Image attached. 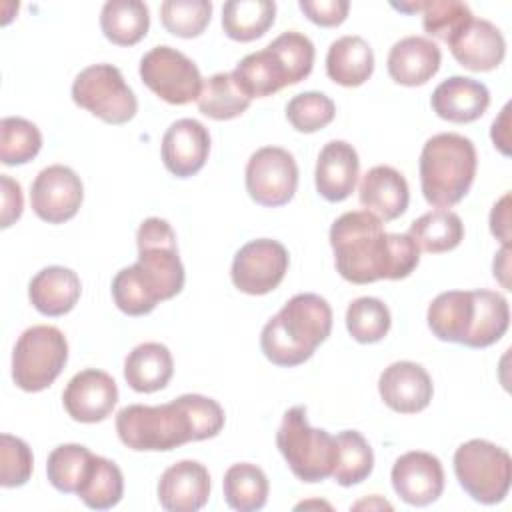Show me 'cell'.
Returning <instances> with one entry per match:
<instances>
[{"mask_svg":"<svg viewBox=\"0 0 512 512\" xmlns=\"http://www.w3.org/2000/svg\"><path fill=\"white\" fill-rule=\"evenodd\" d=\"M0 184H2V228H8L22 216L24 198H22L20 184L8 174L0 176Z\"/></svg>","mask_w":512,"mask_h":512,"instance_id":"obj_47","label":"cell"},{"mask_svg":"<svg viewBox=\"0 0 512 512\" xmlns=\"http://www.w3.org/2000/svg\"><path fill=\"white\" fill-rule=\"evenodd\" d=\"M490 230L502 242L510 246V194L506 192L490 212Z\"/></svg>","mask_w":512,"mask_h":512,"instance_id":"obj_48","label":"cell"},{"mask_svg":"<svg viewBox=\"0 0 512 512\" xmlns=\"http://www.w3.org/2000/svg\"><path fill=\"white\" fill-rule=\"evenodd\" d=\"M210 154V132L194 118H180L162 136V162L176 178L198 174Z\"/></svg>","mask_w":512,"mask_h":512,"instance_id":"obj_16","label":"cell"},{"mask_svg":"<svg viewBox=\"0 0 512 512\" xmlns=\"http://www.w3.org/2000/svg\"><path fill=\"white\" fill-rule=\"evenodd\" d=\"M32 450L30 446L12 434L0 436V484L4 488L24 486L32 476Z\"/></svg>","mask_w":512,"mask_h":512,"instance_id":"obj_44","label":"cell"},{"mask_svg":"<svg viewBox=\"0 0 512 512\" xmlns=\"http://www.w3.org/2000/svg\"><path fill=\"white\" fill-rule=\"evenodd\" d=\"M298 186L294 156L278 146L258 148L246 164V190L250 198L266 208H278L292 200Z\"/></svg>","mask_w":512,"mask_h":512,"instance_id":"obj_11","label":"cell"},{"mask_svg":"<svg viewBox=\"0 0 512 512\" xmlns=\"http://www.w3.org/2000/svg\"><path fill=\"white\" fill-rule=\"evenodd\" d=\"M82 200V180L64 164H52L40 170L30 188L32 210L48 224H62L74 218L82 206Z\"/></svg>","mask_w":512,"mask_h":512,"instance_id":"obj_13","label":"cell"},{"mask_svg":"<svg viewBox=\"0 0 512 512\" xmlns=\"http://www.w3.org/2000/svg\"><path fill=\"white\" fill-rule=\"evenodd\" d=\"M112 298L118 310L128 316L150 314L158 304L144 288V284L138 280L132 266H126L120 272H116L112 280Z\"/></svg>","mask_w":512,"mask_h":512,"instance_id":"obj_45","label":"cell"},{"mask_svg":"<svg viewBox=\"0 0 512 512\" xmlns=\"http://www.w3.org/2000/svg\"><path fill=\"white\" fill-rule=\"evenodd\" d=\"M298 6L310 22L322 28L340 26L350 10L348 0H300Z\"/></svg>","mask_w":512,"mask_h":512,"instance_id":"obj_46","label":"cell"},{"mask_svg":"<svg viewBox=\"0 0 512 512\" xmlns=\"http://www.w3.org/2000/svg\"><path fill=\"white\" fill-rule=\"evenodd\" d=\"M432 110L448 122L468 124L478 120L490 106L486 84L468 76H450L442 80L430 98Z\"/></svg>","mask_w":512,"mask_h":512,"instance_id":"obj_21","label":"cell"},{"mask_svg":"<svg viewBox=\"0 0 512 512\" xmlns=\"http://www.w3.org/2000/svg\"><path fill=\"white\" fill-rule=\"evenodd\" d=\"M374 72V52L362 36L334 40L326 54V74L332 82L354 88L362 86Z\"/></svg>","mask_w":512,"mask_h":512,"instance_id":"obj_28","label":"cell"},{"mask_svg":"<svg viewBox=\"0 0 512 512\" xmlns=\"http://www.w3.org/2000/svg\"><path fill=\"white\" fill-rule=\"evenodd\" d=\"M276 18L270 0H230L222 6V30L236 42H252L268 32Z\"/></svg>","mask_w":512,"mask_h":512,"instance_id":"obj_30","label":"cell"},{"mask_svg":"<svg viewBox=\"0 0 512 512\" xmlns=\"http://www.w3.org/2000/svg\"><path fill=\"white\" fill-rule=\"evenodd\" d=\"M138 260L132 264L138 280L160 304L184 288V266L178 256L172 226L158 216L146 218L136 232Z\"/></svg>","mask_w":512,"mask_h":512,"instance_id":"obj_6","label":"cell"},{"mask_svg":"<svg viewBox=\"0 0 512 512\" xmlns=\"http://www.w3.org/2000/svg\"><path fill=\"white\" fill-rule=\"evenodd\" d=\"M478 156L470 138L440 132L426 140L420 152V186L426 202L436 208L458 204L476 176Z\"/></svg>","mask_w":512,"mask_h":512,"instance_id":"obj_4","label":"cell"},{"mask_svg":"<svg viewBox=\"0 0 512 512\" xmlns=\"http://www.w3.org/2000/svg\"><path fill=\"white\" fill-rule=\"evenodd\" d=\"M508 114H510V104H506L504 108H502V112H500V116L492 122V132H490V136H492V142H494V146L504 154V156H508L510 154V136H508Z\"/></svg>","mask_w":512,"mask_h":512,"instance_id":"obj_49","label":"cell"},{"mask_svg":"<svg viewBox=\"0 0 512 512\" xmlns=\"http://www.w3.org/2000/svg\"><path fill=\"white\" fill-rule=\"evenodd\" d=\"M72 100L106 124L116 126L130 122L138 112V100L122 72L106 62L92 64L74 78Z\"/></svg>","mask_w":512,"mask_h":512,"instance_id":"obj_9","label":"cell"},{"mask_svg":"<svg viewBox=\"0 0 512 512\" xmlns=\"http://www.w3.org/2000/svg\"><path fill=\"white\" fill-rule=\"evenodd\" d=\"M360 160L352 144L330 140L318 154L314 180L318 194L328 202L346 200L358 182Z\"/></svg>","mask_w":512,"mask_h":512,"instance_id":"obj_20","label":"cell"},{"mask_svg":"<svg viewBox=\"0 0 512 512\" xmlns=\"http://www.w3.org/2000/svg\"><path fill=\"white\" fill-rule=\"evenodd\" d=\"M222 406L202 394H182L166 404H130L116 414V432L136 452H168L186 442L214 438L224 428Z\"/></svg>","mask_w":512,"mask_h":512,"instance_id":"obj_2","label":"cell"},{"mask_svg":"<svg viewBox=\"0 0 512 512\" xmlns=\"http://www.w3.org/2000/svg\"><path fill=\"white\" fill-rule=\"evenodd\" d=\"M94 454L82 444H60L48 454V482L64 494H76Z\"/></svg>","mask_w":512,"mask_h":512,"instance_id":"obj_37","label":"cell"},{"mask_svg":"<svg viewBox=\"0 0 512 512\" xmlns=\"http://www.w3.org/2000/svg\"><path fill=\"white\" fill-rule=\"evenodd\" d=\"M210 498V474L196 460L168 466L158 480V502L168 512H196Z\"/></svg>","mask_w":512,"mask_h":512,"instance_id":"obj_18","label":"cell"},{"mask_svg":"<svg viewBox=\"0 0 512 512\" xmlns=\"http://www.w3.org/2000/svg\"><path fill=\"white\" fill-rule=\"evenodd\" d=\"M390 480L394 492L410 506H428L444 492V468L440 460L422 450H410L396 458Z\"/></svg>","mask_w":512,"mask_h":512,"instance_id":"obj_15","label":"cell"},{"mask_svg":"<svg viewBox=\"0 0 512 512\" xmlns=\"http://www.w3.org/2000/svg\"><path fill=\"white\" fill-rule=\"evenodd\" d=\"M336 116L334 102L322 92H302L286 104V118L294 130L312 134L326 128Z\"/></svg>","mask_w":512,"mask_h":512,"instance_id":"obj_42","label":"cell"},{"mask_svg":"<svg viewBox=\"0 0 512 512\" xmlns=\"http://www.w3.org/2000/svg\"><path fill=\"white\" fill-rule=\"evenodd\" d=\"M222 488L226 504L238 512H256L264 508L270 490L262 468L250 462L232 464L224 474Z\"/></svg>","mask_w":512,"mask_h":512,"instance_id":"obj_32","label":"cell"},{"mask_svg":"<svg viewBox=\"0 0 512 512\" xmlns=\"http://www.w3.org/2000/svg\"><path fill=\"white\" fill-rule=\"evenodd\" d=\"M338 274L352 284L402 280L420 262V248L408 234L384 232L382 220L368 210L338 216L330 228Z\"/></svg>","mask_w":512,"mask_h":512,"instance_id":"obj_1","label":"cell"},{"mask_svg":"<svg viewBox=\"0 0 512 512\" xmlns=\"http://www.w3.org/2000/svg\"><path fill=\"white\" fill-rule=\"evenodd\" d=\"M100 28L112 44L134 46L150 28L148 6L140 0H108L100 12Z\"/></svg>","mask_w":512,"mask_h":512,"instance_id":"obj_29","label":"cell"},{"mask_svg":"<svg viewBox=\"0 0 512 512\" xmlns=\"http://www.w3.org/2000/svg\"><path fill=\"white\" fill-rule=\"evenodd\" d=\"M212 16L210 0H166L160 6L162 26L178 38L200 36Z\"/></svg>","mask_w":512,"mask_h":512,"instance_id":"obj_40","label":"cell"},{"mask_svg":"<svg viewBox=\"0 0 512 512\" xmlns=\"http://www.w3.org/2000/svg\"><path fill=\"white\" fill-rule=\"evenodd\" d=\"M378 392L384 404L400 414L422 412L434 394L430 374L416 362L400 360L382 370Z\"/></svg>","mask_w":512,"mask_h":512,"instance_id":"obj_17","label":"cell"},{"mask_svg":"<svg viewBox=\"0 0 512 512\" xmlns=\"http://www.w3.org/2000/svg\"><path fill=\"white\" fill-rule=\"evenodd\" d=\"M42 134L38 126L20 116H6L0 122V160L6 166H20L38 156Z\"/></svg>","mask_w":512,"mask_h":512,"instance_id":"obj_38","label":"cell"},{"mask_svg":"<svg viewBox=\"0 0 512 512\" xmlns=\"http://www.w3.org/2000/svg\"><path fill=\"white\" fill-rule=\"evenodd\" d=\"M442 52L436 42L426 36L400 38L388 52V74L396 84L422 86L438 70Z\"/></svg>","mask_w":512,"mask_h":512,"instance_id":"obj_22","label":"cell"},{"mask_svg":"<svg viewBox=\"0 0 512 512\" xmlns=\"http://www.w3.org/2000/svg\"><path fill=\"white\" fill-rule=\"evenodd\" d=\"M268 46L278 54V58L286 66L292 84H298L304 78H308L314 66V54H316L314 44L308 36L296 30H288L276 36Z\"/></svg>","mask_w":512,"mask_h":512,"instance_id":"obj_43","label":"cell"},{"mask_svg":"<svg viewBox=\"0 0 512 512\" xmlns=\"http://www.w3.org/2000/svg\"><path fill=\"white\" fill-rule=\"evenodd\" d=\"M408 236L416 246L430 254H442L454 250L464 238V224L452 210L438 208L422 214L410 224Z\"/></svg>","mask_w":512,"mask_h":512,"instance_id":"obj_31","label":"cell"},{"mask_svg":"<svg viewBox=\"0 0 512 512\" xmlns=\"http://www.w3.org/2000/svg\"><path fill=\"white\" fill-rule=\"evenodd\" d=\"M232 76L250 100L264 98L276 94L284 86H292L286 66L270 46L244 56L232 70Z\"/></svg>","mask_w":512,"mask_h":512,"instance_id":"obj_26","label":"cell"},{"mask_svg":"<svg viewBox=\"0 0 512 512\" xmlns=\"http://www.w3.org/2000/svg\"><path fill=\"white\" fill-rule=\"evenodd\" d=\"M446 44L454 60L472 72L494 70L506 56V40L502 32L484 18H472Z\"/></svg>","mask_w":512,"mask_h":512,"instance_id":"obj_19","label":"cell"},{"mask_svg":"<svg viewBox=\"0 0 512 512\" xmlns=\"http://www.w3.org/2000/svg\"><path fill=\"white\" fill-rule=\"evenodd\" d=\"M358 198L368 212L382 222H390L406 212L410 190L402 172L392 166H374L362 176Z\"/></svg>","mask_w":512,"mask_h":512,"instance_id":"obj_23","label":"cell"},{"mask_svg":"<svg viewBox=\"0 0 512 512\" xmlns=\"http://www.w3.org/2000/svg\"><path fill=\"white\" fill-rule=\"evenodd\" d=\"M116 402L118 386L114 378L98 368H86L74 374L62 392V404L68 416L84 424L106 420Z\"/></svg>","mask_w":512,"mask_h":512,"instance_id":"obj_14","label":"cell"},{"mask_svg":"<svg viewBox=\"0 0 512 512\" xmlns=\"http://www.w3.org/2000/svg\"><path fill=\"white\" fill-rule=\"evenodd\" d=\"M338 460L332 478L340 486H354L364 482L374 468V452L368 440L358 430H342L336 434Z\"/></svg>","mask_w":512,"mask_h":512,"instance_id":"obj_36","label":"cell"},{"mask_svg":"<svg viewBox=\"0 0 512 512\" xmlns=\"http://www.w3.org/2000/svg\"><path fill=\"white\" fill-rule=\"evenodd\" d=\"M288 264V250L278 240H250L234 254L230 270L232 284L250 296L268 294L284 280Z\"/></svg>","mask_w":512,"mask_h":512,"instance_id":"obj_12","label":"cell"},{"mask_svg":"<svg viewBox=\"0 0 512 512\" xmlns=\"http://www.w3.org/2000/svg\"><path fill=\"white\" fill-rule=\"evenodd\" d=\"M392 318L388 306L372 296H362L350 302L346 310V328L360 344L380 342L390 330Z\"/></svg>","mask_w":512,"mask_h":512,"instance_id":"obj_39","label":"cell"},{"mask_svg":"<svg viewBox=\"0 0 512 512\" xmlns=\"http://www.w3.org/2000/svg\"><path fill=\"white\" fill-rule=\"evenodd\" d=\"M174 374L170 350L160 342L138 344L124 360V378L136 392L150 394L168 386Z\"/></svg>","mask_w":512,"mask_h":512,"instance_id":"obj_27","label":"cell"},{"mask_svg":"<svg viewBox=\"0 0 512 512\" xmlns=\"http://www.w3.org/2000/svg\"><path fill=\"white\" fill-rule=\"evenodd\" d=\"M68 362L66 336L56 326L26 328L12 352V380L24 392L46 390Z\"/></svg>","mask_w":512,"mask_h":512,"instance_id":"obj_8","label":"cell"},{"mask_svg":"<svg viewBox=\"0 0 512 512\" xmlns=\"http://www.w3.org/2000/svg\"><path fill=\"white\" fill-rule=\"evenodd\" d=\"M276 446L292 474L308 484L332 476L338 460L336 436L308 424L306 406H292L284 412L276 432Z\"/></svg>","mask_w":512,"mask_h":512,"instance_id":"obj_5","label":"cell"},{"mask_svg":"<svg viewBox=\"0 0 512 512\" xmlns=\"http://www.w3.org/2000/svg\"><path fill=\"white\" fill-rule=\"evenodd\" d=\"M476 316L472 332L464 346L468 348H488L498 342L510 324L508 300L492 290H474Z\"/></svg>","mask_w":512,"mask_h":512,"instance_id":"obj_35","label":"cell"},{"mask_svg":"<svg viewBox=\"0 0 512 512\" xmlns=\"http://www.w3.org/2000/svg\"><path fill=\"white\" fill-rule=\"evenodd\" d=\"M508 254H510V246H502V250L494 258V276H498L502 286L510 290V284H508V278H506V274H508Z\"/></svg>","mask_w":512,"mask_h":512,"instance_id":"obj_50","label":"cell"},{"mask_svg":"<svg viewBox=\"0 0 512 512\" xmlns=\"http://www.w3.org/2000/svg\"><path fill=\"white\" fill-rule=\"evenodd\" d=\"M332 308L312 292L292 296L282 310L272 316L260 334L264 356L276 366L304 364L316 348L330 336Z\"/></svg>","mask_w":512,"mask_h":512,"instance_id":"obj_3","label":"cell"},{"mask_svg":"<svg viewBox=\"0 0 512 512\" xmlns=\"http://www.w3.org/2000/svg\"><path fill=\"white\" fill-rule=\"evenodd\" d=\"M476 316L474 290H448L428 306V328L438 340L466 344Z\"/></svg>","mask_w":512,"mask_h":512,"instance_id":"obj_24","label":"cell"},{"mask_svg":"<svg viewBox=\"0 0 512 512\" xmlns=\"http://www.w3.org/2000/svg\"><path fill=\"white\" fill-rule=\"evenodd\" d=\"M142 82L168 104H188L202 92V76L194 60L172 46H154L140 58Z\"/></svg>","mask_w":512,"mask_h":512,"instance_id":"obj_10","label":"cell"},{"mask_svg":"<svg viewBox=\"0 0 512 512\" xmlns=\"http://www.w3.org/2000/svg\"><path fill=\"white\" fill-rule=\"evenodd\" d=\"M196 102L204 116L212 120H232L244 114L252 100L236 84L232 72H218L204 80Z\"/></svg>","mask_w":512,"mask_h":512,"instance_id":"obj_34","label":"cell"},{"mask_svg":"<svg viewBox=\"0 0 512 512\" xmlns=\"http://www.w3.org/2000/svg\"><path fill=\"white\" fill-rule=\"evenodd\" d=\"M76 494L92 510L114 508L124 496L122 470L112 460L94 454Z\"/></svg>","mask_w":512,"mask_h":512,"instance_id":"obj_33","label":"cell"},{"mask_svg":"<svg viewBox=\"0 0 512 512\" xmlns=\"http://www.w3.org/2000/svg\"><path fill=\"white\" fill-rule=\"evenodd\" d=\"M454 474L472 500L488 506L498 504L510 490L512 458L504 448L474 438L456 448Z\"/></svg>","mask_w":512,"mask_h":512,"instance_id":"obj_7","label":"cell"},{"mask_svg":"<svg viewBox=\"0 0 512 512\" xmlns=\"http://www.w3.org/2000/svg\"><path fill=\"white\" fill-rule=\"evenodd\" d=\"M420 12L424 30L444 42L474 18L468 4L460 0H420Z\"/></svg>","mask_w":512,"mask_h":512,"instance_id":"obj_41","label":"cell"},{"mask_svg":"<svg viewBox=\"0 0 512 512\" xmlns=\"http://www.w3.org/2000/svg\"><path fill=\"white\" fill-rule=\"evenodd\" d=\"M82 284L74 270L64 266H46L28 284L32 306L44 316H64L80 300Z\"/></svg>","mask_w":512,"mask_h":512,"instance_id":"obj_25","label":"cell"}]
</instances>
